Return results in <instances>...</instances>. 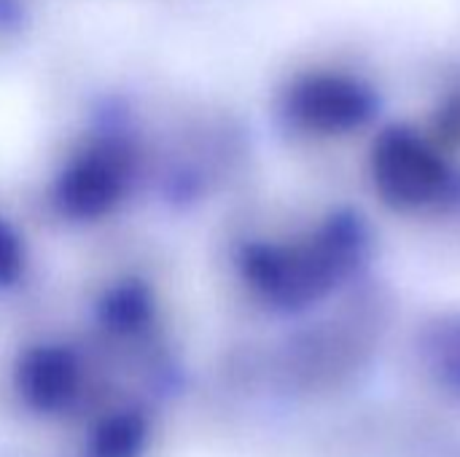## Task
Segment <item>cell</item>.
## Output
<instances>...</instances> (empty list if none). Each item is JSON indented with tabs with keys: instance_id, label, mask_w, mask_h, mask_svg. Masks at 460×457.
Returning a JSON list of instances; mask_svg holds the SVG:
<instances>
[{
	"instance_id": "cell-1",
	"label": "cell",
	"mask_w": 460,
	"mask_h": 457,
	"mask_svg": "<svg viewBox=\"0 0 460 457\" xmlns=\"http://www.w3.org/2000/svg\"><path fill=\"white\" fill-rule=\"evenodd\" d=\"M367 229L353 213H340L302 245L253 248L245 267L253 286L283 307L323 299L367 256Z\"/></svg>"
},
{
	"instance_id": "cell-2",
	"label": "cell",
	"mask_w": 460,
	"mask_h": 457,
	"mask_svg": "<svg viewBox=\"0 0 460 457\" xmlns=\"http://www.w3.org/2000/svg\"><path fill=\"white\" fill-rule=\"evenodd\" d=\"M442 159L410 135H388L375 148L377 191L396 207H426L447 191Z\"/></svg>"
},
{
	"instance_id": "cell-3",
	"label": "cell",
	"mask_w": 460,
	"mask_h": 457,
	"mask_svg": "<svg viewBox=\"0 0 460 457\" xmlns=\"http://www.w3.org/2000/svg\"><path fill=\"white\" fill-rule=\"evenodd\" d=\"M423 353L439 382L460 399V315L439 318L423 337Z\"/></svg>"
},
{
	"instance_id": "cell-4",
	"label": "cell",
	"mask_w": 460,
	"mask_h": 457,
	"mask_svg": "<svg viewBox=\"0 0 460 457\" xmlns=\"http://www.w3.org/2000/svg\"><path fill=\"white\" fill-rule=\"evenodd\" d=\"M307 119L323 129H340L353 127L367 116V100L353 92L350 86H326L323 92H315L307 100L305 108Z\"/></svg>"
}]
</instances>
